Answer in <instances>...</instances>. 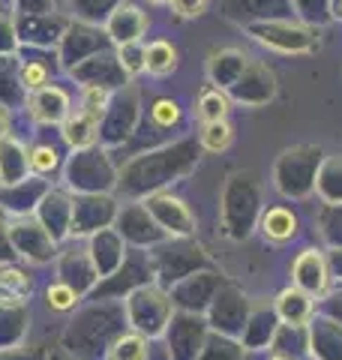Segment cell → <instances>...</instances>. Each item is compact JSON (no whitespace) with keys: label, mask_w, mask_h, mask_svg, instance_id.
Here are the masks:
<instances>
[{"label":"cell","mask_w":342,"mask_h":360,"mask_svg":"<svg viewBox=\"0 0 342 360\" xmlns=\"http://www.w3.org/2000/svg\"><path fill=\"white\" fill-rule=\"evenodd\" d=\"M151 115H153V123H159V127H171V123L180 120V108L175 99H156Z\"/></svg>","instance_id":"cell-16"},{"label":"cell","mask_w":342,"mask_h":360,"mask_svg":"<svg viewBox=\"0 0 342 360\" xmlns=\"http://www.w3.org/2000/svg\"><path fill=\"white\" fill-rule=\"evenodd\" d=\"M106 105H108V90H106V87H84V94H82V108L87 111V115L99 117Z\"/></svg>","instance_id":"cell-15"},{"label":"cell","mask_w":342,"mask_h":360,"mask_svg":"<svg viewBox=\"0 0 342 360\" xmlns=\"http://www.w3.org/2000/svg\"><path fill=\"white\" fill-rule=\"evenodd\" d=\"M96 127H99V117L87 115L84 108H78L75 115H70L63 123V139H66V144H72V148H87V144H94V139H96Z\"/></svg>","instance_id":"cell-3"},{"label":"cell","mask_w":342,"mask_h":360,"mask_svg":"<svg viewBox=\"0 0 342 360\" xmlns=\"http://www.w3.org/2000/svg\"><path fill=\"white\" fill-rule=\"evenodd\" d=\"M144 357H147V348L141 336H123L108 354V360H144Z\"/></svg>","instance_id":"cell-10"},{"label":"cell","mask_w":342,"mask_h":360,"mask_svg":"<svg viewBox=\"0 0 342 360\" xmlns=\"http://www.w3.org/2000/svg\"><path fill=\"white\" fill-rule=\"evenodd\" d=\"M310 309H312L310 297L300 295L298 288H289V291H282V295H279V312H282V319L306 321V319H310Z\"/></svg>","instance_id":"cell-7"},{"label":"cell","mask_w":342,"mask_h":360,"mask_svg":"<svg viewBox=\"0 0 342 360\" xmlns=\"http://www.w3.org/2000/svg\"><path fill=\"white\" fill-rule=\"evenodd\" d=\"M30 295V279L18 270H0V303H18Z\"/></svg>","instance_id":"cell-6"},{"label":"cell","mask_w":342,"mask_h":360,"mask_svg":"<svg viewBox=\"0 0 342 360\" xmlns=\"http://www.w3.org/2000/svg\"><path fill=\"white\" fill-rule=\"evenodd\" d=\"M151 4H171V0H151Z\"/></svg>","instance_id":"cell-19"},{"label":"cell","mask_w":342,"mask_h":360,"mask_svg":"<svg viewBox=\"0 0 342 360\" xmlns=\"http://www.w3.org/2000/svg\"><path fill=\"white\" fill-rule=\"evenodd\" d=\"M225 115H228V96L220 94V90H204L201 99H198V117H201V123L225 120Z\"/></svg>","instance_id":"cell-9"},{"label":"cell","mask_w":342,"mask_h":360,"mask_svg":"<svg viewBox=\"0 0 342 360\" xmlns=\"http://www.w3.org/2000/svg\"><path fill=\"white\" fill-rule=\"evenodd\" d=\"M21 84H25V90H30V94L42 90L49 84V70H45V63H25L21 66Z\"/></svg>","instance_id":"cell-13"},{"label":"cell","mask_w":342,"mask_h":360,"mask_svg":"<svg viewBox=\"0 0 342 360\" xmlns=\"http://www.w3.org/2000/svg\"><path fill=\"white\" fill-rule=\"evenodd\" d=\"M294 283H298L303 291H310V295L324 291V285H327V267L322 262V255H318V252H303L298 262H294Z\"/></svg>","instance_id":"cell-2"},{"label":"cell","mask_w":342,"mask_h":360,"mask_svg":"<svg viewBox=\"0 0 342 360\" xmlns=\"http://www.w3.org/2000/svg\"><path fill=\"white\" fill-rule=\"evenodd\" d=\"M30 115L39 123H57L70 115V99L57 87H42L30 96Z\"/></svg>","instance_id":"cell-1"},{"label":"cell","mask_w":342,"mask_h":360,"mask_svg":"<svg viewBox=\"0 0 342 360\" xmlns=\"http://www.w3.org/2000/svg\"><path fill=\"white\" fill-rule=\"evenodd\" d=\"M336 15H342V0H336Z\"/></svg>","instance_id":"cell-18"},{"label":"cell","mask_w":342,"mask_h":360,"mask_svg":"<svg viewBox=\"0 0 342 360\" xmlns=\"http://www.w3.org/2000/svg\"><path fill=\"white\" fill-rule=\"evenodd\" d=\"M120 66H123L127 72L144 70V45H139V39L120 45Z\"/></svg>","instance_id":"cell-14"},{"label":"cell","mask_w":342,"mask_h":360,"mask_svg":"<svg viewBox=\"0 0 342 360\" xmlns=\"http://www.w3.org/2000/svg\"><path fill=\"white\" fill-rule=\"evenodd\" d=\"M232 139H234V129H232V123H228V120L204 123V132H201V144H204V150L220 153V150H225L228 144H232Z\"/></svg>","instance_id":"cell-8"},{"label":"cell","mask_w":342,"mask_h":360,"mask_svg":"<svg viewBox=\"0 0 342 360\" xmlns=\"http://www.w3.org/2000/svg\"><path fill=\"white\" fill-rule=\"evenodd\" d=\"M27 165H30L37 174H49L51 168L57 165V153H54V148H49V144H37V148L27 153Z\"/></svg>","instance_id":"cell-12"},{"label":"cell","mask_w":342,"mask_h":360,"mask_svg":"<svg viewBox=\"0 0 342 360\" xmlns=\"http://www.w3.org/2000/svg\"><path fill=\"white\" fill-rule=\"evenodd\" d=\"M261 231H265V238L267 240H289L294 231H298V219H294V213L291 210H285V207H273L265 213V219H261Z\"/></svg>","instance_id":"cell-4"},{"label":"cell","mask_w":342,"mask_h":360,"mask_svg":"<svg viewBox=\"0 0 342 360\" xmlns=\"http://www.w3.org/2000/svg\"><path fill=\"white\" fill-rule=\"evenodd\" d=\"M171 6H175V13L180 18H196L204 13V6H208V0H171Z\"/></svg>","instance_id":"cell-17"},{"label":"cell","mask_w":342,"mask_h":360,"mask_svg":"<svg viewBox=\"0 0 342 360\" xmlns=\"http://www.w3.org/2000/svg\"><path fill=\"white\" fill-rule=\"evenodd\" d=\"M177 66V51L171 42H151L144 49V70L151 75H168Z\"/></svg>","instance_id":"cell-5"},{"label":"cell","mask_w":342,"mask_h":360,"mask_svg":"<svg viewBox=\"0 0 342 360\" xmlns=\"http://www.w3.org/2000/svg\"><path fill=\"white\" fill-rule=\"evenodd\" d=\"M45 300H49V309L66 312V309L75 307V291L63 283H54V285H49V291H45Z\"/></svg>","instance_id":"cell-11"},{"label":"cell","mask_w":342,"mask_h":360,"mask_svg":"<svg viewBox=\"0 0 342 360\" xmlns=\"http://www.w3.org/2000/svg\"><path fill=\"white\" fill-rule=\"evenodd\" d=\"M270 360H289V357H270Z\"/></svg>","instance_id":"cell-20"}]
</instances>
